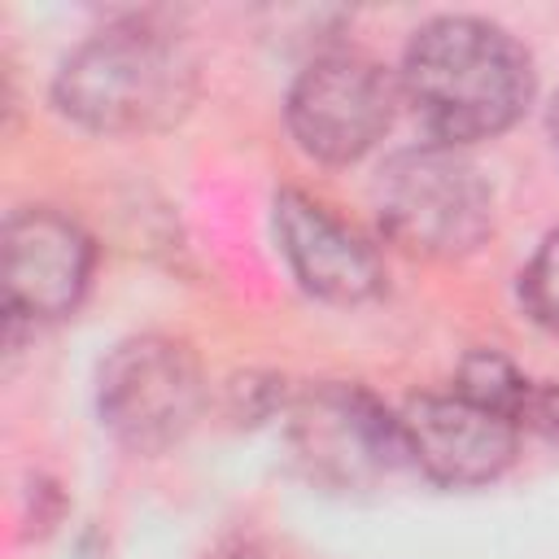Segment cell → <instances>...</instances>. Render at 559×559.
I'll return each instance as SVG.
<instances>
[{
    "mask_svg": "<svg viewBox=\"0 0 559 559\" xmlns=\"http://www.w3.org/2000/svg\"><path fill=\"white\" fill-rule=\"evenodd\" d=\"M4 253V306L13 319L52 323L66 319L92 284V236L44 205L17 210L0 236Z\"/></svg>",
    "mask_w": 559,
    "mask_h": 559,
    "instance_id": "obj_8",
    "label": "cell"
},
{
    "mask_svg": "<svg viewBox=\"0 0 559 559\" xmlns=\"http://www.w3.org/2000/svg\"><path fill=\"white\" fill-rule=\"evenodd\" d=\"M236 559H253V555H236Z\"/></svg>",
    "mask_w": 559,
    "mask_h": 559,
    "instance_id": "obj_14",
    "label": "cell"
},
{
    "mask_svg": "<svg viewBox=\"0 0 559 559\" xmlns=\"http://www.w3.org/2000/svg\"><path fill=\"white\" fill-rule=\"evenodd\" d=\"M520 428H533V432L559 441V384L533 380V389L524 397V411H520Z\"/></svg>",
    "mask_w": 559,
    "mask_h": 559,
    "instance_id": "obj_12",
    "label": "cell"
},
{
    "mask_svg": "<svg viewBox=\"0 0 559 559\" xmlns=\"http://www.w3.org/2000/svg\"><path fill=\"white\" fill-rule=\"evenodd\" d=\"M397 79L367 52H319L288 87V131L297 148L323 166H349L393 127Z\"/></svg>",
    "mask_w": 559,
    "mask_h": 559,
    "instance_id": "obj_6",
    "label": "cell"
},
{
    "mask_svg": "<svg viewBox=\"0 0 559 559\" xmlns=\"http://www.w3.org/2000/svg\"><path fill=\"white\" fill-rule=\"evenodd\" d=\"M550 144H555V157H559V96L550 105Z\"/></svg>",
    "mask_w": 559,
    "mask_h": 559,
    "instance_id": "obj_13",
    "label": "cell"
},
{
    "mask_svg": "<svg viewBox=\"0 0 559 559\" xmlns=\"http://www.w3.org/2000/svg\"><path fill=\"white\" fill-rule=\"evenodd\" d=\"M275 240L293 280L319 301L358 306L384 288L376 245L301 188L275 192Z\"/></svg>",
    "mask_w": 559,
    "mask_h": 559,
    "instance_id": "obj_9",
    "label": "cell"
},
{
    "mask_svg": "<svg viewBox=\"0 0 559 559\" xmlns=\"http://www.w3.org/2000/svg\"><path fill=\"white\" fill-rule=\"evenodd\" d=\"M528 389H533V380L498 349H472L454 371V393H463V397H472V402H480V406H489L515 424H520Z\"/></svg>",
    "mask_w": 559,
    "mask_h": 559,
    "instance_id": "obj_10",
    "label": "cell"
},
{
    "mask_svg": "<svg viewBox=\"0 0 559 559\" xmlns=\"http://www.w3.org/2000/svg\"><path fill=\"white\" fill-rule=\"evenodd\" d=\"M397 87L437 144L463 148L511 131L533 100L537 74L507 26L445 13L411 35Z\"/></svg>",
    "mask_w": 559,
    "mask_h": 559,
    "instance_id": "obj_1",
    "label": "cell"
},
{
    "mask_svg": "<svg viewBox=\"0 0 559 559\" xmlns=\"http://www.w3.org/2000/svg\"><path fill=\"white\" fill-rule=\"evenodd\" d=\"M520 301L533 323L546 332H559V227L542 236L533 258L520 271Z\"/></svg>",
    "mask_w": 559,
    "mask_h": 559,
    "instance_id": "obj_11",
    "label": "cell"
},
{
    "mask_svg": "<svg viewBox=\"0 0 559 559\" xmlns=\"http://www.w3.org/2000/svg\"><path fill=\"white\" fill-rule=\"evenodd\" d=\"M384 236L415 258H463L493 231V188L454 144H415L384 162L376 179Z\"/></svg>",
    "mask_w": 559,
    "mask_h": 559,
    "instance_id": "obj_3",
    "label": "cell"
},
{
    "mask_svg": "<svg viewBox=\"0 0 559 559\" xmlns=\"http://www.w3.org/2000/svg\"><path fill=\"white\" fill-rule=\"evenodd\" d=\"M57 109L96 135H148L175 127L197 100L188 48L153 22H114L87 35L52 79Z\"/></svg>",
    "mask_w": 559,
    "mask_h": 559,
    "instance_id": "obj_2",
    "label": "cell"
},
{
    "mask_svg": "<svg viewBox=\"0 0 559 559\" xmlns=\"http://www.w3.org/2000/svg\"><path fill=\"white\" fill-rule=\"evenodd\" d=\"M205 406V376L197 354L157 332L118 341L96 371V411L109 437L135 454L179 445Z\"/></svg>",
    "mask_w": 559,
    "mask_h": 559,
    "instance_id": "obj_4",
    "label": "cell"
},
{
    "mask_svg": "<svg viewBox=\"0 0 559 559\" xmlns=\"http://www.w3.org/2000/svg\"><path fill=\"white\" fill-rule=\"evenodd\" d=\"M406 463L445 489H476L498 480L515 463L520 424L463 397V393H424L402 411Z\"/></svg>",
    "mask_w": 559,
    "mask_h": 559,
    "instance_id": "obj_7",
    "label": "cell"
},
{
    "mask_svg": "<svg viewBox=\"0 0 559 559\" xmlns=\"http://www.w3.org/2000/svg\"><path fill=\"white\" fill-rule=\"evenodd\" d=\"M288 450L310 485L354 493L406 463L402 419L362 384L319 380L288 402Z\"/></svg>",
    "mask_w": 559,
    "mask_h": 559,
    "instance_id": "obj_5",
    "label": "cell"
}]
</instances>
